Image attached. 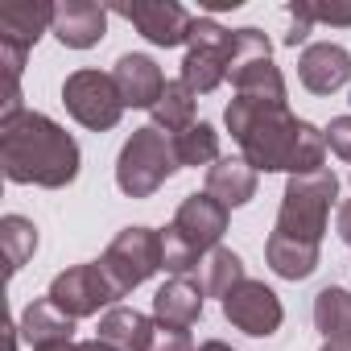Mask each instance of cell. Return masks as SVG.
<instances>
[{
	"label": "cell",
	"mask_w": 351,
	"mask_h": 351,
	"mask_svg": "<svg viewBox=\"0 0 351 351\" xmlns=\"http://www.w3.org/2000/svg\"><path fill=\"white\" fill-rule=\"evenodd\" d=\"M0 248H5V261H9V273H21V265L34 256L38 248V228L21 215H9L0 219Z\"/></svg>",
	"instance_id": "cell-23"
},
{
	"label": "cell",
	"mask_w": 351,
	"mask_h": 351,
	"mask_svg": "<svg viewBox=\"0 0 351 351\" xmlns=\"http://www.w3.org/2000/svg\"><path fill=\"white\" fill-rule=\"evenodd\" d=\"M207 195L215 203H223L228 211L232 207H244L252 195H256V169L240 157H219L207 173Z\"/></svg>",
	"instance_id": "cell-17"
},
{
	"label": "cell",
	"mask_w": 351,
	"mask_h": 351,
	"mask_svg": "<svg viewBox=\"0 0 351 351\" xmlns=\"http://www.w3.org/2000/svg\"><path fill=\"white\" fill-rule=\"evenodd\" d=\"M173 149H178V165H207L219 161V132L211 124H195L182 136H173Z\"/></svg>",
	"instance_id": "cell-24"
},
{
	"label": "cell",
	"mask_w": 351,
	"mask_h": 351,
	"mask_svg": "<svg viewBox=\"0 0 351 351\" xmlns=\"http://www.w3.org/2000/svg\"><path fill=\"white\" fill-rule=\"evenodd\" d=\"M0 165L13 182L66 186L79 173V145L38 112H21L0 124Z\"/></svg>",
	"instance_id": "cell-3"
},
{
	"label": "cell",
	"mask_w": 351,
	"mask_h": 351,
	"mask_svg": "<svg viewBox=\"0 0 351 351\" xmlns=\"http://www.w3.org/2000/svg\"><path fill=\"white\" fill-rule=\"evenodd\" d=\"M153 326H157L153 318H145V314H136L128 306H116V310H108L99 318V339L108 347H116V351H149Z\"/></svg>",
	"instance_id": "cell-19"
},
{
	"label": "cell",
	"mask_w": 351,
	"mask_h": 351,
	"mask_svg": "<svg viewBox=\"0 0 351 351\" xmlns=\"http://www.w3.org/2000/svg\"><path fill=\"white\" fill-rule=\"evenodd\" d=\"M228 75L240 95H261V99L285 104V83H281V71L273 66V50L261 29H236Z\"/></svg>",
	"instance_id": "cell-7"
},
{
	"label": "cell",
	"mask_w": 351,
	"mask_h": 351,
	"mask_svg": "<svg viewBox=\"0 0 351 351\" xmlns=\"http://www.w3.org/2000/svg\"><path fill=\"white\" fill-rule=\"evenodd\" d=\"M50 302H54L62 314H71V318H87V314H95L99 306L116 302V293H112V285H108V277H104L99 265H75V269H66V273L54 277Z\"/></svg>",
	"instance_id": "cell-10"
},
{
	"label": "cell",
	"mask_w": 351,
	"mask_h": 351,
	"mask_svg": "<svg viewBox=\"0 0 351 351\" xmlns=\"http://www.w3.org/2000/svg\"><path fill=\"white\" fill-rule=\"evenodd\" d=\"M21 330L34 347H46V343H71V330H75V318L62 314L50 298L34 302L25 314H21Z\"/></svg>",
	"instance_id": "cell-20"
},
{
	"label": "cell",
	"mask_w": 351,
	"mask_h": 351,
	"mask_svg": "<svg viewBox=\"0 0 351 351\" xmlns=\"http://www.w3.org/2000/svg\"><path fill=\"white\" fill-rule=\"evenodd\" d=\"M335 173L330 169H318V173H298L285 186V203H281V215H277V228L265 244V256L273 265V273L289 277V281H302L314 273L318 265V244H322V232H326V215H330V203H335Z\"/></svg>",
	"instance_id": "cell-2"
},
{
	"label": "cell",
	"mask_w": 351,
	"mask_h": 351,
	"mask_svg": "<svg viewBox=\"0 0 351 351\" xmlns=\"http://www.w3.org/2000/svg\"><path fill=\"white\" fill-rule=\"evenodd\" d=\"M326 145H330L339 157H347V161H351V116L330 120V128H326Z\"/></svg>",
	"instance_id": "cell-28"
},
{
	"label": "cell",
	"mask_w": 351,
	"mask_h": 351,
	"mask_svg": "<svg viewBox=\"0 0 351 351\" xmlns=\"http://www.w3.org/2000/svg\"><path fill=\"white\" fill-rule=\"evenodd\" d=\"M223 314L244 330V335H273L281 326V302L269 285L261 281H240L223 298Z\"/></svg>",
	"instance_id": "cell-12"
},
{
	"label": "cell",
	"mask_w": 351,
	"mask_h": 351,
	"mask_svg": "<svg viewBox=\"0 0 351 351\" xmlns=\"http://www.w3.org/2000/svg\"><path fill=\"white\" fill-rule=\"evenodd\" d=\"M116 13H124L149 42L157 46H178L191 42V25L195 17L182 5H165V0H132V5H116Z\"/></svg>",
	"instance_id": "cell-11"
},
{
	"label": "cell",
	"mask_w": 351,
	"mask_h": 351,
	"mask_svg": "<svg viewBox=\"0 0 351 351\" xmlns=\"http://www.w3.org/2000/svg\"><path fill=\"white\" fill-rule=\"evenodd\" d=\"M112 79H116V91H120L124 108H153L165 91V79H161L157 62L145 58V54H124L116 62Z\"/></svg>",
	"instance_id": "cell-16"
},
{
	"label": "cell",
	"mask_w": 351,
	"mask_h": 351,
	"mask_svg": "<svg viewBox=\"0 0 351 351\" xmlns=\"http://www.w3.org/2000/svg\"><path fill=\"white\" fill-rule=\"evenodd\" d=\"M104 25H108V9L95 5V0H66V5H54V34L71 50L95 46L104 38Z\"/></svg>",
	"instance_id": "cell-14"
},
{
	"label": "cell",
	"mask_w": 351,
	"mask_h": 351,
	"mask_svg": "<svg viewBox=\"0 0 351 351\" xmlns=\"http://www.w3.org/2000/svg\"><path fill=\"white\" fill-rule=\"evenodd\" d=\"M223 228H228V207L215 203L211 195H191L161 236V269L186 277L191 269H199V256L219 244Z\"/></svg>",
	"instance_id": "cell-4"
},
{
	"label": "cell",
	"mask_w": 351,
	"mask_h": 351,
	"mask_svg": "<svg viewBox=\"0 0 351 351\" xmlns=\"http://www.w3.org/2000/svg\"><path fill=\"white\" fill-rule=\"evenodd\" d=\"M153 314H157V322H165V326H191V322H199V314H203V289L191 281V277H173V281H165L161 289H157V298H153Z\"/></svg>",
	"instance_id": "cell-18"
},
{
	"label": "cell",
	"mask_w": 351,
	"mask_h": 351,
	"mask_svg": "<svg viewBox=\"0 0 351 351\" xmlns=\"http://www.w3.org/2000/svg\"><path fill=\"white\" fill-rule=\"evenodd\" d=\"M173 169H178V149H173V136H165L157 124H149V128H136L132 141L120 149L116 182H120L124 195L149 199Z\"/></svg>",
	"instance_id": "cell-5"
},
{
	"label": "cell",
	"mask_w": 351,
	"mask_h": 351,
	"mask_svg": "<svg viewBox=\"0 0 351 351\" xmlns=\"http://www.w3.org/2000/svg\"><path fill=\"white\" fill-rule=\"evenodd\" d=\"M339 236H343V240L351 244V199H347V203L339 207Z\"/></svg>",
	"instance_id": "cell-29"
},
{
	"label": "cell",
	"mask_w": 351,
	"mask_h": 351,
	"mask_svg": "<svg viewBox=\"0 0 351 351\" xmlns=\"http://www.w3.org/2000/svg\"><path fill=\"white\" fill-rule=\"evenodd\" d=\"M153 116H157V128L182 136L186 128H195V91L178 79V83H165L161 99L153 104Z\"/></svg>",
	"instance_id": "cell-22"
},
{
	"label": "cell",
	"mask_w": 351,
	"mask_h": 351,
	"mask_svg": "<svg viewBox=\"0 0 351 351\" xmlns=\"http://www.w3.org/2000/svg\"><path fill=\"white\" fill-rule=\"evenodd\" d=\"M314 322L326 335V343H351V293L330 285L314 302Z\"/></svg>",
	"instance_id": "cell-21"
},
{
	"label": "cell",
	"mask_w": 351,
	"mask_h": 351,
	"mask_svg": "<svg viewBox=\"0 0 351 351\" xmlns=\"http://www.w3.org/2000/svg\"><path fill=\"white\" fill-rule=\"evenodd\" d=\"M50 25H54V5H42V0H5L0 5V46L9 50L25 54Z\"/></svg>",
	"instance_id": "cell-13"
},
{
	"label": "cell",
	"mask_w": 351,
	"mask_h": 351,
	"mask_svg": "<svg viewBox=\"0 0 351 351\" xmlns=\"http://www.w3.org/2000/svg\"><path fill=\"white\" fill-rule=\"evenodd\" d=\"M34 351H83V343H46V347H34Z\"/></svg>",
	"instance_id": "cell-30"
},
{
	"label": "cell",
	"mask_w": 351,
	"mask_h": 351,
	"mask_svg": "<svg viewBox=\"0 0 351 351\" xmlns=\"http://www.w3.org/2000/svg\"><path fill=\"white\" fill-rule=\"evenodd\" d=\"M302 21H326V25H351V5H293L289 9Z\"/></svg>",
	"instance_id": "cell-26"
},
{
	"label": "cell",
	"mask_w": 351,
	"mask_h": 351,
	"mask_svg": "<svg viewBox=\"0 0 351 351\" xmlns=\"http://www.w3.org/2000/svg\"><path fill=\"white\" fill-rule=\"evenodd\" d=\"M322 351H351V343H326Z\"/></svg>",
	"instance_id": "cell-32"
},
{
	"label": "cell",
	"mask_w": 351,
	"mask_h": 351,
	"mask_svg": "<svg viewBox=\"0 0 351 351\" xmlns=\"http://www.w3.org/2000/svg\"><path fill=\"white\" fill-rule=\"evenodd\" d=\"M240 281H248L244 277V265H240V256L236 252H228V248H211V256H207V281H203V289L207 293H215V298H228Z\"/></svg>",
	"instance_id": "cell-25"
},
{
	"label": "cell",
	"mask_w": 351,
	"mask_h": 351,
	"mask_svg": "<svg viewBox=\"0 0 351 351\" xmlns=\"http://www.w3.org/2000/svg\"><path fill=\"white\" fill-rule=\"evenodd\" d=\"M232 38L223 25H215L211 17H199L191 25V50L182 58V83L199 95V91H215L232 66Z\"/></svg>",
	"instance_id": "cell-8"
},
{
	"label": "cell",
	"mask_w": 351,
	"mask_h": 351,
	"mask_svg": "<svg viewBox=\"0 0 351 351\" xmlns=\"http://www.w3.org/2000/svg\"><path fill=\"white\" fill-rule=\"evenodd\" d=\"M99 269H104L112 293L124 298L128 289H136L141 281H149L161 269V236L149 232V228H124L112 240V248L104 252Z\"/></svg>",
	"instance_id": "cell-6"
},
{
	"label": "cell",
	"mask_w": 351,
	"mask_h": 351,
	"mask_svg": "<svg viewBox=\"0 0 351 351\" xmlns=\"http://www.w3.org/2000/svg\"><path fill=\"white\" fill-rule=\"evenodd\" d=\"M62 104L66 112L87 124V128H112L124 112V99L116 91V79L112 75H99V71H75L66 83H62Z\"/></svg>",
	"instance_id": "cell-9"
},
{
	"label": "cell",
	"mask_w": 351,
	"mask_h": 351,
	"mask_svg": "<svg viewBox=\"0 0 351 351\" xmlns=\"http://www.w3.org/2000/svg\"><path fill=\"white\" fill-rule=\"evenodd\" d=\"M199 351H232V347H228V343H203Z\"/></svg>",
	"instance_id": "cell-31"
},
{
	"label": "cell",
	"mask_w": 351,
	"mask_h": 351,
	"mask_svg": "<svg viewBox=\"0 0 351 351\" xmlns=\"http://www.w3.org/2000/svg\"><path fill=\"white\" fill-rule=\"evenodd\" d=\"M298 75L314 95H330L351 79V54L343 46H335V42H318V46H310L302 54Z\"/></svg>",
	"instance_id": "cell-15"
},
{
	"label": "cell",
	"mask_w": 351,
	"mask_h": 351,
	"mask_svg": "<svg viewBox=\"0 0 351 351\" xmlns=\"http://www.w3.org/2000/svg\"><path fill=\"white\" fill-rule=\"evenodd\" d=\"M228 128L244 149V161L252 169H289L298 173H318L322 153H326V132L314 124L289 116L285 104L261 99V95H236L228 104Z\"/></svg>",
	"instance_id": "cell-1"
},
{
	"label": "cell",
	"mask_w": 351,
	"mask_h": 351,
	"mask_svg": "<svg viewBox=\"0 0 351 351\" xmlns=\"http://www.w3.org/2000/svg\"><path fill=\"white\" fill-rule=\"evenodd\" d=\"M149 351H191V335H186L182 326H165V322H157V326H153Z\"/></svg>",
	"instance_id": "cell-27"
}]
</instances>
